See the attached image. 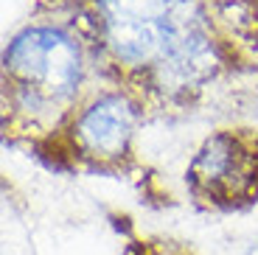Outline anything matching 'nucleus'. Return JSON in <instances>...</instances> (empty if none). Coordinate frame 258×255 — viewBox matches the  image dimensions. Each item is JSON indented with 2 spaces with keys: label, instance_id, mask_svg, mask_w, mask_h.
Returning a JSON list of instances; mask_svg holds the SVG:
<instances>
[{
  "label": "nucleus",
  "instance_id": "f257e3e1",
  "mask_svg": "<svg viewBox=\"0 0 258 255\" xmlns=\"http://www.w3.org/2000/svg\"><path fill=\"white\" fill-rule=\"evenodd\" d=\"M104 42L126 65H152L163 87H191L216 53L197 0H96Z\"/></svg>",
  "mask_w": 258,
  "mask_h": 255
},
{
  "label": "nucleus",
  "instance_id": "f03ea898",
  "mask_svg": "<svg viewBox=\"0 0 258 255\" xmlns=\"http://www.w3.org/2000/svg\"><path fill=\"white\" fill-rule=\"evenodd\" d=\"M6 73L31 104H59L76 96L82 82L79 45L59 28H26L3 53Z\"/></svg>",
  "mask_w": 258,
  "mask_h": 255
},
{
  "label": "nucleus",
  "instance_id": "7ed1b4c3",
  "mask_svg": "<svg viewBox=\"0 0 258 255\" xmlns=\"http://www.w3.org/2000/svg\"><path fill=\"white\" fill-rule=\"evenodd\" d=\"M191 188L200 199L233 208L258 194V154L233 132L208 138L188 168Z\"/></svg>",
  "mask_w": 258,
  "mask_h": 255
},
{
  "label": "nucleus",
  "instance_id": "20e7f679",
  "mask_svg": "<svg viewBox=\"0 0 258 255\" xmlns=\"http://www.w3.org/2000/svg\"><path fill=\"white\" fill-rule=\"evenodd\" d=\"M138 112L135 104L126 96H104L98 101H93L90 107L79 115L73 135L76 143L82 146V152L93 154V157L110 160L121 157L126 152L132 135H135Z\"/></svg>",
  "mask_w": 258,
  "mask_h": 255
},
{
  "label": "nucleus",
  "instance_id": "39448f33",
  "mask_svg": "<svg viewBox=\"0 0 258 255\" xmlns=\"http://www.w3.org/2000/svg\"><path fill=\"white\" fill-rule=\"evenodd\" d=\"M247 255H258V249H250V252H247Z\"/></svg>",
  "mask_w": 258,
  "mask_h": 255
}]
</instances>
